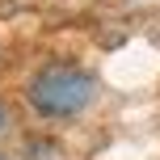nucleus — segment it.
I'll return each instance as SVG.
<instances>
[{
	"label": "nucleus",
	"instance_id": "nucleus-1",
	"mask_svg": "<svg viewBox=\"0 0 160 160\" xmlns=\"http://www.w3.org/2000/svg\"><path fill=\"white\" fill-rule=\"evenodd\" d=\"M25 97L30 105L42 114V118H76L93 105L97 97V80L80 68H68V63H51L42 68L38 76L25 84Z\"/></svg>",
	"mask_w": 160,
	"mask_h": 160
},
{
	"label": "nucleus",
	"instance_id": "nucleus-2",
	"mask_svg": "<svg viewBox=\"0 0 160 160\" xmlns=\"http://www.w3.org/2000/svg\"><path fill=\"white\" fill-rule=\"evenodd\" d=\"M0 127H4V110H0Z\"/></svg>",
	"mask_w": 160,
	"mask_h": 160
}]
</instances>
